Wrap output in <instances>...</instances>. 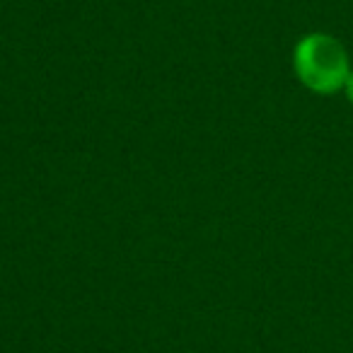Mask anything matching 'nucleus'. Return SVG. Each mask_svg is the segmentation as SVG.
<instances>
[{
	"mask_svg": "<svg viewBox=\"0 0 353 353\" xmlns=\"http://www.w3.org/2000/svg\"><path fill=\"white\" fill-rule=\"evenodd\" d=\"M293 68L300 83L319 94H332L341 90L351 73L341 41L319 32L298 41L293 51Z\"/></svg>",
	"mask_w": 353,
	"mask_h": 353,
	"instance_id": "nucleus-1",
	"label": "nucleus"
},
{
	"mask_svg": "<svg viewBox=\"0 0 353 353\" xmlns=\"http://www.w3.org/2000/svg\"><path fill=\"white\" fill-rule=\"evenodd\" d=\"M343 88H346V94H348V99H351V104H353V70L348 73V80H346V85H343Z\"/></svg>",
	"mask_w": 353,
	"mask_h": 353,
	"instance_id": "nucleus-2",
	"label": "nucleus"
}]
</instances>
